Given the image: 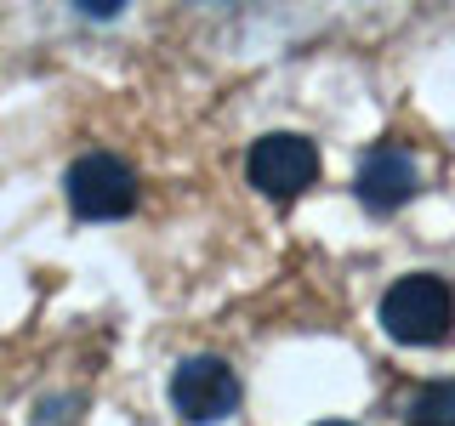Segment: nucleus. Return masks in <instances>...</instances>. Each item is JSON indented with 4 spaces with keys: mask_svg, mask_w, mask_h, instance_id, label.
<instances>
[{
    "mask_svg": "<svg viewBox=\"0 0 455 426\" xmlns=\"http://www.w3.org/2000/svg\"><path fill=\"white\" fill-rule=\"evenodd\" d=\"M245 177H251V188H262L267 199H296L319 177V148H313L302 131H274V137L251 142Z\"/></svg>",
    "mask_w": 455,
    "mask_h": 426,
    "instance_id": "nucleus-3",
    "label": "nucleus"
},
{
    "mask_svg": "<svg viewBox=\"0 0 455 426\" xmlns=\"http://www.w3.org/2000/svg\"><path fill=\"white\" fill-rule=\"evenodd\" d=\"M171 404L177 415H188L194 426H217L239 409V375L222 359L199 352V359H182L177 375H171Z\"/></svg>",
    "mask_w": 455,
    "mask_h": 426,
    "instance_id": "nucleus-4",
    "label": "nucleus"
},
{
    "mask_svg": "<svg viewBox=\"0 0 455 426\" xmlns=\"http://www.w3.org/2000/svg\"><path fill=\"white\" fill-rule=\"evenodd\" d=\"M450 319H455V296L438 273H410L381 296V324H387V335L404 341V347H433V341H444Z\"/></svg>",
    "mask_w": 455,
    "mask_h": 426,
    "instance_id": "nucleus-1",
    "label": "nucleus"
},
{
    "mask_svg": "<svg viewBox=\"0 0 455 426\" xmlns=\"http://www.w3.org/2000/svg\"><path fill=\"white\" fill-rule=\"evenodd\" d=\"M319 426H353V421H319Z\"/></svg>",
    "mask_w": 455,
    "mask_h": 426,
    "instance_id": "nucleus-7",
    "label": "nucleus"
},
{
    "mask_svg": "<svg viewBox=\"0 0 455 426\" xmlns=\"http://www.w3.org/2000/svg\"><path fill=\"white\" fill-rule=\"evenodd\" d=\"M416 182H421V170L416 160H410V148H398V142H376V148L359 160V177H353V188H359V199L370 210H398V205H410V193H416Z\"/></svg>",
    "mask_w": 455,
    "mask_h": 426,
    "instance_id": "nucleus-5",
    "label": "nucleus"
},
{
    "mask_svg": "<svg viewBox=\"0 0 455 426\" xmlns=\"http://www.w3.org/2000/svg\"><path fill=\"white\" fill-rule=\"evenodd\" d=\"M410 426H455V381H427L410 404Z\"/></svg>",
    "mask_w": 455,
    "mask_h": 426,
    "instance_id": "nucleus-6",
    "label": "nucleus"
},
{
    "mask_svg": "<svg viewBox=\"0 0 455 426\" xmlns=\"http://www.w3.org/2000/svg\"><path fill=\"white\" fill-rule=\"evenodd\" d=\"M68 205L85 222H114L137 205V170L120 160V154H80L63 177Z\"/></svg>",
    "mask_w": 455,
    "mask_h": 426,
    "instance_id": "nucleus-2",
    "label": "nucleus"
}]
</instances>
